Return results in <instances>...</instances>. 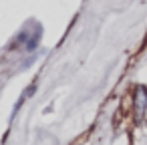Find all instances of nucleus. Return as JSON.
<instances>
[{"label": "nucleus", "instance_id": "f257e3e1", "mask_svg": "<svg viewBox=\"0 0 147 145\" xmlns=\"http://www.w3.org/2000/svg\"><path fill=\"white\" fill-rule=\"evenodd\" d=\"M145 103H147V89L145 87H137V97H135V117H137V121L143 117Z\"/></svg>", "mask_w": 147, "mask_h": 145}]
</instances>
